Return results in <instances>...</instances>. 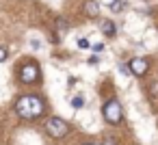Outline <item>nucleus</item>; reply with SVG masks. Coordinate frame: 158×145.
<instances>
[{
	"mask_svg": "<svg viewBox=\"0 0 158 145\" xmlns=\"http://www.w3.org/2000/svg\"><path fill=\"white\" fill-rule=\"evenodd\" d=\"M100 31H102L106 37H115V35H117V26H115L110 20H102V24H100Z\"/></svg>",
	"mask_w": 158,
	"mask_h": 145,
	"instance_id": "nucleus-6",
	"label": "nucleus"
},
{
	"mask_svg": "<svg viewBox=\"0 0 158 145\" xmlns=\"http://www.w3.org/2000/svg\"><path fill=\"white\" fill-rule=\"evenodd\" d=\"M82 104H85V100H82L80 95H78V97H72V106H74V108H80Z\"/></svg>",
	"mask_w": 158,
	"mask_h": 145,
	"instance_id": "nucleus-10",
	"label": "nucleus"
},
{
	"mask_svg": "<svg viewBox=\"0 0 158 145\" xmlns=\"http://www.w3.org/2000/svg\"><path fill=\"white\" fill-rule=\"evenodd\" d=\"M56 31H59L61 35H65V31H67V22H65V20H59V22H56Z\"/></svg>",
	"mask_w": 158,
	"mask_h": 145,
	"instance_id": "nucleus-9",
	"label": "nucleus"
},
{
	"mask_svg": "<svg viewBox=\"0 0 158 145\" xmlns=\"http://www.w3.org/2000/svg\"><path fill=\"white\" fill-rule=\"evenodd\" d=\"M152 95H154V97H158V82L152 87Z\"/></svg>",
	"mask_w": 158,
	"mask_h": 145,
	"instance_id": "nucleus-13",
	"label": "nucleus"
},
{
	"mask_svg": "<svg viewBox=\"0 0 158 145\" xmlns=\"http://www.w3.org/2000/svg\"><path fill=\"white\" fill-rule=\"evenodd\" d=\"M102 145H117V143H115V141H110V139H108V141H104V143H102Z\"/></svg>",
	"mask_w": 158,
	"mask_h": 145,
	"instance_id": "nucleus-15",
	"label": "nucleus"
},
{
	"mask_svg": "<svg viewBox=\"0 0 158 145\" xmlns=\"http://www.w3.org/2000/svg\"><path fill=\"white\" fill-rule=\"evenodd\" d=\"M102 115H104V119L108 121V123H113V126H117L119 121H121V106H119V102L117 100H108L106 104H104V108H102Z\"/></svg>",
	"mask_w": 158,
	"mask_h": 145,
	"instance_id": "nucleus-3",
	"label": "nucleus"
},
{
	"mask_svg": "<svg viewBox=\"0 0 158 145\" xmlns=\"http://www.w3.org/2000/svg\"><path fill=\"white\" fill-rule=\"evenodd\" d=\"M128 67H130V72H132L134 76H145V72H147V67H149V65H147V61H145V59H132Z\"/></svg>",
	"mask_w": 158,
	"mask_h": 145,
	"instance_id": "nucleus-5",
	"label": "nucleus"
},
{
	"mask_svg": "<svg viewBox=\"0 0 158 145\" xmlns=\"http://www.w3.org/2000/svg\"><path fill=\"white\" fill-rule=\"evenodd\" d=\"M85 145H95V143H85Z\"/></svg>",
	"mask_w": 158,
	"mask_h": 145,
	"instance_id": "nucleus-16",
	"label": "nucleus"
},
{
	"mask_svg": "<svg viewBox=\"0 0 158 145\" xmlns=\"http://www.w3.org/2000/svg\"><path fill=\"white\" fill-rule=\"evenodd\" d=\"M37 78H39V67H37L35 63H26V65L20 69V80H22L24 85H33Z\"/></svg>",
	"mask_w": 158,
	"mask_h": 145,
	"instance_id": "nucleus-4",
	"label": "nucleus"
},
{
	"mask_svg": "<svg viewBox=\"0 0 158 145\" xmlns=\"http://www.w3.org/2000/svg\"><path fill=\"white\" fill-rule=\"evenodd\" d=\"M5 61H7V50L0 48V63H5Z\"/></svg>",
	"mask_w": 158,
	"mask_h": 145,
	"instance_id": "nucleus-12",
	"label": "nucleus"
},
{
	"mask_svg": "<svg viewBox=\"0 0 158 145\" xmlns=\"http://www.w3.org/2000/svg\"><path fill=\"white\" fill-rule=\"evenodd\" d=\"M123 7H126V2H123V0H113V2H110V11H115V13L123 11Z\"/></svg>",
	"mask_w": 158,
	"mask_h": 145,
	"instance_id": "nucleus-8",
	"label": "nucleus"
},
{
	"mask_svg": "<svg viewBox=\"0 0 158 145\" xmlns=\"http://www.w3.org/2000/svg\"><path fill=\"white\" fill-rule=\"evenodd\" d=\"M15 113L24 119H37L46 113V104L37 95H22L15 102Z\"/></svg>",
	"mask_w": 158,
	"mask_h": 145,
	"instance_id": "nucleus-1",
	"label": "nucleus"
},
{
	"mask_svg": "<svg viewBox=\"0 0 158 145\" xmlns=\"http://www.w3.org/2000/svg\"><path fill=\"white\" fill-rule=\"evenodd\" d=\"M85 13H87L89 18H98V15H100V7H98L95 0H91V2L85 5Z\"/></svg>",
	"mask_w": 158,
	"mask_h": 145,
	"instance_id": "nucleus-7",
	"label": "nucleus"
},
{
	"mask_svg": "<svg viewBox=\"0 0 158 145\" xmlns=\"http://www.w3.org/2000/svg\"><path fill=\"white\" fill-rule=\"evenodd\" d=\"M95 63H100V59H98V56H91V59H89V65H95Z\"/></svg>",
	"mask_w": 158,
	"mask_h": 145,
	"instance_id": "nucleus-14",
	"label": "nucleus"
},
{
	"mask_svg": "<svg viewBox=\"0 0 158 145\" xmlns=\"http://www.w3.org/2000/svg\"><path fill=\"white\" fill-rule=\"evenodd\" d=\"M46 132H48L52 139H61V136H65V134L69 132V126H67V121H63V119H59V117H50V119L46 121Z\"/></svg>",
	"mask_w": 158,
	"mask_h": 145,
	"instance_id": "nucleus-2",
	"label": "nucleus"
},
{
	"mask_svg": "<svg viewBox=\"0 0 158 145\" xmlns=\"http://www.w3.org/2000/svg\"><path fill=\"white\" fill-rule=\"evenodd\" d=\"M78 48H89V39H78Z\"/></svg>",
	"mask_w": 158,
	"mask_h": 145,
	"instance_id": "nucleus-11",
	"label": "nucleus"
}]
</instances>
